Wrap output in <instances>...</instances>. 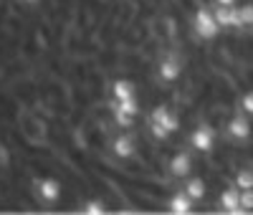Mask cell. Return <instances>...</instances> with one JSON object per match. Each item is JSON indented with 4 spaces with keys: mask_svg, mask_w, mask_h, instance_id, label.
I'll return each mask as SVG.
<instances>
[{
    "mask_svg": "<svg viewBox=\"0 0 253 215\" xmlns=\"http://www.w3.org/2000/svg\"><path fill=\"white\" fill-rule=\"evenodd\" d=\"M251 23H253V5L236 8V15H233V26H236V28H243V26H251Z\"/></svg>",
    "mask_w": 253,
    "mask_h": 215,
    "instance_id": "13",
    "label": "cell"
},
{
    "mask_svg": "<svg viewBox=\"0 0 253 215\" xmlns=\"http://www.w3.org/2000/svg\"><path fill=\"white\" fill-rule=\"evenodd\" d=\"M241 208H243V213L246 210H253V187L241 190Z\"/></svg>",
    "mask_w": 253,
    "mask_h": 215,
    "instance_id": "19",
    "label": "cell"
},
{
    "mask_svg": "<svg viewBox=\"0 0 253 215\" xmlns=\"http://www.w3.org/2000/svg\"><path fill=\"white\" fill-rule=\"evenodd\" d=\"M8 162H10V155H8V147L0 142V167H8Z\"/></svg>",
    "mask_w": 253,
    "mask_h": 215,
    "instance_id": "21",
    "label": "cell"
},
{
    "mask_svg": "<svg viewBox=\"0 0 253 215\" xmlns=\"http://www.w3.org/2000/svg\"><path fill=\"white\" fill-rule=\"evenodd\" d=\"M215 3H218V5H233L236 0H215Z\"/></svg>",
    "mask_w": 253,
    "mask_h": 215,
    "instance_id": "23",
    "label": "cell"
},
{
    "mask_svg": "<svg viewBox=\"0 0 253 215\" xmlns=\"http://www.w3.org/2000/svg\"><path fill=\"white\" fill-rule=\"evenodd\" d=\"M218 31H220V23L215 20V13L200 8V10L195 13V33H198L200 38H208V41H210V38L218 36Z\"/></svg>",
    "mask_w": 253,
    "mask_h": 215,
    "instance_id": "1",
    "label": "cell"
},
{
    "mask_svg": "<svg viewBox=\"0 0 253 215\" xmlns=\"http://www.w3.org/2000/svg\"><path fill=\"white\" fill-rule=\"evenodd\" d=\"M193 198L187 195V192H175V195L170 198V210L175 213V215H187L190 210H193Z\"/></svg>",
    "mask_w": 253,
    "mask_h": 215,
    "instance_id": "10",
    "label": "cell"
},
{
    "mask_svg": "<svg viewBox=\"0 0 253 215\" xmlns=\"http://www.w3.org/2000/svg\"><path fill=\"white\" fill-rule=\"evenodd\" d=\"M20 3H26V5H38L41 0H20Z\"/></svg>",
    "mask_w": 253,
    "mask_h": 215,
    "instance_id": "24",
    "label": "cell"
},
{
    "mask_svg": "<svg viewBox=\"0 0 253 215\" xmlns=\"http://www.w3.org/2000/svg\"><path fill=\"white\" fill-rule=\"evenodd\" d=\"M150 122H157V124L167 127L170 132H177V129H180V119H177V114L170 112L165 104H162V106H155L152 114H150Z\"/></svg>",
    "mask_w": 253,
    "mask_h": 215,
    "instance_id": "4",
    "label": "cell"
},
{
    "mask_svg": "<svg viewBox=\"0 0 253 215\" xmlns=\"http://www.w3.org/2000/svg\"><path fill=\"white\" fill-rule=\"evenodd\" d=\"M114 112H124V114L137 117V114H139V101H137V96H132V99H122V101H114Z\"/></svg>",
    "mask_w": 253,
    "mask_h": 215,
    "instance_id": "14",
    "label": "cell"
},
{
    "mask_svg": "<svg viewBox=\"0 0 253 215\" xmlns=\"http://www.w3.org/2000/svg\"><path fill=\"white\" fill-rule=\"evenodd\" d=\"M36 195L43 200V203H56L61 198V182L56 177H43V180H36Z\"/></svg>",
    "mask_w": 253,
    "mask_h": 215,
    "instance_id": "2",
    "label": "cell"
},
{
    "mask_svg": "<svg viewBox=\"0 0 253 215\" xmlns=\"http://www.w3.org/2000/svg\"><path fill=\"white\" fill-rule=\"evenodd\" d=\"M150 132H152V137H155V139H167V137L172 134L170 129L162 127V124H157V122H152V124H150Z\"/></svg>",
    "mask_w": 253,
    "mask_h": 215,
    "instance_id": "18",
    "label": "cell"
},
{
    "mask_svg": "<svg viewBox=\"0 0 253 215\" xmlns=\"http://www.w3.org/2000/svg\"><path fill=\"white\" fill-rule=\"evenodd\" d=\"M182 74V63L177 61V56H165L162 61H160V76L165 79V81H175L177 76Z\"/></svg>",
    "mask_w": 253,
    "mask_h": 215,
    "instance_id": "6",
    "label": "cell"
},
{
    "mask_svg": "<svg viewBox=\"0 0 253 215\" xmlns=\"http://www.w3.org/2000/svg\"><path fill=\"white\" fill-rule=\"evenodd\" d=\"M228 134L233 137L236 142H246L251 137V122L243 114L233 117V119H230V124H228Z\"/></svg>",
    "mask_w": 253,
    "mask_h": 215,
    "instance_id": "5",
    "label": "cell"
},
{
    "mask_svg": "<svg viewBox=\"0 0 253 215\" xmlns=\"http://www.w3.org/2000/svg\"><path fill=\"white\" fill-rule=\"evenodd\" d=\"M112 96L114 101H122V99H132L134 96V84L129 79H117L112 84Z\"/></svg>",
    "mask_w": 253,
    "mask_h": 215,
    "instance_id": "11",
    "label": "cell"
},
{
    "mask_svg": "<svg viewBox=\"0 0 253 215\" xmlns=\"http://www.w3.org/2000/svg\"><path fill=\"white\" fill-rule=\"evenodd\" d=\"M190 144H193L198 152H210L213 149V144H215V132L210 127H198L193 134H190Z\"/></svg>",
    "mask_w": 253,
    "mask_h": 215,
    "instance_id": "3",
    "label": "cell"
},
{
    "mask_svg": "<svg viewBox=\"0 0 253 215\" xmlns=\"http://www.w3.org/2000/svg\"><path fill=\"white\" fill-rule=\"evenodd\" d=\"M220 208L228 213H243L241 208V190L238 187H228L220 192Z\"/></svg>",
    "mask_w": 253,
    "mask_h": 215,
    "instance_id": "7",
    "label": "cell"
},
{
    "mask_svg": "<svg viewBox=\"0 0 253 215\" xmlns=\"http://www.w3.org/2000/svg\"><path fill=\"white\" fill-rule=\"evenodd\" d=\"M112 149H114V155H117V157L129 160V157H134V149H137V147H134V139H132V137L122 134V137H117V139H114Z\"/></svg>",
    "mask_w": 253,
    "mask_h": 215,
    "instance_id": "9",
    "label": "cell"
},
{
    "mask_svg": "<svg viewBox=\"0 0 253 215\" xmlns=\"http://www.w3.org/2000/svg\"><path fill=\"white\" fill-rule=\"evenodd\" d=\"M236 187H238V190L253 187V172H251V170H241V172H238V175H236Z\"/></svg>",
    "mask_w": 253,
    "mask_h": 215,
    "instance_id": "16",
    "label": "cell"
},
{
    "mask_svg": "<svg viewBox=\"0 0 253 215\" xmlns=\"http://www.w3.org/2000/svg\"><path fill=\"white\" fill-rule=\"evenodd\" d=\"M114 122L119 127H132L134 124V117L132 114H124V112H114Z\"/></svg>",
    "mask_w": 253,
    "mask_h": 215,
    "instance_id": "20",
    "label": "cell"
},
{
    "mask_svg": "<svg viewBox=\"0 0 253 215\" xmlns=\"http://www.w3.org/2000/svg\"><path fill=\"white\" fill-rule=\"evenodd\" d=\"M213 13H215V20L220 23V28L233 26V15H236V8L233 5H218Z\"/></svg>",
    "mask_w": 253,
    "mask_h": 215,
    "instance_id": "12",
    "label": "cell"
},
{
    "mask_svg": "<svg viewBox=\"0 0 253 215\" xmlns=\"http://www.w3.org/2000/svg\"><path fill=\"white\" fill-rule=\"evenodd\" d=\"M243 112L253 114V91H248V94L243 96Z\"/></svg>",
    "mask_w": 253,
    "mask_h": 215,
    "instance_id": "22",
    "label": "cell"
},
{
    "mask_svg": "<svg viewBox=\"0 0 253 215\" xmlns=\"http://www.w3.org/2000/svg\"><path fill=\"white\" fill-rule=\"evenodd\" d=\"M185 192H187V195L193 198V200H203V198H205V182H203L200 177H193V180L187 182Z\"/></svg>",
    "mask_w": 253,
    "mask_h": 215,
    "instance_id": "15",
    "label": "cell"
},
{
    "mask_svg": "<svg viewBox=\"0 0 253 215\" xmlns=\"http://www.w3.org/2000/svg\"><path fill=\"white\" fill-rule=\"evenodd\" d=\"M190 170H193V160H190L187 152H177L172 160H170V172L175 177H187Z\"/></svg>",
    "mask_w": 253,
    "mask_h": 215,
    "instance_id": "8",
    "label": "cell"
},
{
    "mask_svg": "<svg viewBox=\"0 0 253 215\" xmlns=\"http://www.w3.org/2000/svg\"><path fill=\"white\" fill-rule=\"evenodd\" d=\"M84 213L86 215H101V213H107V205H104L101 200H89L86 205H84Z\"/></svg>",
    "mask_w": 253,
    "mask_h": 215,
    "instance_id": "17",
    "label": "cell"
}]
</instances>
